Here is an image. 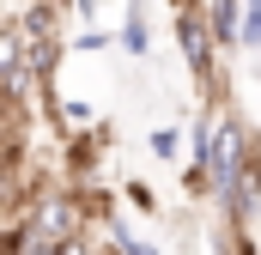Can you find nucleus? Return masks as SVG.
I'll list each match as a JSON object with an SVG mask.
<instances>
[{
	"instance_id": "nucleus-13",
	"label": "nucleus",
	"mask_w": 261,
	"mask_h": 255,
	"mask_svg": "<svg viewBox=\"0 0 261 255\" xmlns=\"http://www.w3.org/2000/svg\"><path fill=\"white\" fill-rule=\"evenodd\" d=\"M182 6H195V0H170V12H182Z\"/></svg>"
},
{
	"instance_id": "nucleus-3",
	"label": "nucleus",
	"mask_w": 261,
	"mask_h": 255,
	"mask_svg": "<svg viewBox=\"0 0 261 255\" xmlns=\"http://www.w3.org/2000/svg\"><path fill=\"white\" fill-rule=\"evenodd\" d=\"M67 18H73V12L55 6V0H31V6H18V12H12V24L24 31V43H49V37H61Z\"/></svg>"
},
{
	"instance_id": "nucleus-2",
	"label": "nucleus",
	"mask_w": 261,
	"mask_h": 255,
	"mask_svg": "<svg viewBox=\"0 0 261 255\" xmlns=\"http://www.w3.org/2000/svg\"><path fill=\"white\" fill-rule=\"evenodd\" d=\"M103 152H110V128H91V134L61 140V170H67V183H91L97 164H103Z\"/></svg>"
},
{
	"instance_id": "nucleus-14",
	"label": "nucleus",
	"mask_w": 261,
	"mask_h": 255,
	"mask_svg": "<svg viewBox=\"0 0 261 255\" xmlns=\"http://www.w3.org/2000/svg\"><path fill=\"white\" fill-rule=\"evenodd\" d=\"M55 6H67V12H73V0H55Z\"/></svg>"
},
{
	"instance_id": "nucleus-12",
	"label": "nucleus",
	"mask_w": 261,
	"mask_h": 255,
	"mask_svg": "<svg viewBox=\"0 0 261 255\" xmlns=\"http://www.w3.org/2000/svg\"><path fill=\"white\" fill-rule=\"evenodd\" d=\"M97 12H103V0H73V18H85V24H97Z\"/></svg>"
},
{
	"instance_id": "nucleus-9",
	"label": "nucleus",
	"mask_w": 261,
	"mask_h": 255,
	"mask_svg": "<svg viewBox=\"0 0 261 255\" xmlns=\"http://www.w3.org/2000/svg\"><path fill=\"white\" fill-rule=\"evenodd\" d=\"M243 49L261 55V0H243Z\"/></svg>"
},
{
	"instance_id": "nucleus-8",
	"label": "nucleus",
	"mask_w": 261,
	"mask_h": 255,
	"mask_svg": "<svg viewBox=\"0 0 261 255\" xmlns=\"http://www.w3.org/2000/svg\"><path fill=\"white\" fill-rule=\"evenodd\" d=\"M219 255H255L249 225H219Z\"/></svg>"
},
{
	"instance_id": "nucleus-7",
	"label": "nucleus",
	"mask_w": 261,
	"mask_h": 255,
	"mask_svg": "<svg viewBox=\"0 0 261 255\" xmlns=\"http://www.w3.org/2000/svg\"><path fill=\"white\" fill-rule=\"evenodd\" d=\"M146 146H152V158H164V164H182V152H189V134H182L176 122H164V128H152V140H146Z\"/></svg>"
},
{
	"instance_id": "nucleus-11",
	"label": "nucleus",
	"mask_w": 261,
	"mask_h": 255,
	"mask_svg": "<svg viewBox=\"0 0 261 255\" xmlns=\"http://www.w3.org/2000/svg\"><path fill=\"white\" fill-rule=\"evenodd\" d=\"M97 49H110V31H97V24H91V31H79V37H73V55H97Z\"/></svg>"
},
{
	"instance_id": "nucleus-5",
	"label": "nucleus",
	"mask_w": 261,
	"mask_h": 255,
	"mask_svg": "<svg viewBox=\"0 0 261 255\" xmlns=\"http://www.w3.org/2000/svg\"><path fill=\"white\" fill-rule=\"evenodd\" d=\"M116 43H122V55H128V61H146V55H152V24H146V0H128Z\"/></svg>"
},
{
	"instance_id": "nucleus-10",
	"label": "nucleus",
	"mask_w": 261,
	"mask_h": 255,
	"mask_svg": "<svg viewBox=\"0 0 261 255\" xmlns=\"http://www.w3.org/2000/svg\"><path fill=\"white\" fill-rule=\"evenodd\" d=\"M122 194H128V207H134V213H146V219L158 213V194L146 189V183H128V189H122Z\"/></svg>"
},
{
	"instance_id": "nucleus-1",
	"label": "nucleus",
	"mask_w": 261,
	"mask_h": 255,
	"mask_svg": "<svg viewBox=\"0 0 261 255\" xmlns=\"http://www.w3.org/2000/svg\"><path fill=\"white\" fill-rule=\"evenodd\" d=\"M24 225L43 237V243H73L91 231V207H85V189L79 183H43L24 207Z\"/></svg>"
},
{
	"instance_id": "nucleus-4",
	"label": "nucleus",
	"mask_w": 261,
	"mask_h": 255,
	"mask_svg": "<svg viewBox=\"0 0 261 255\" xmlns=\"http://www.w3.org/2000/svg\"><path fill=\"white\" fill-rule=\"evenodd\" d=\"M200 6H206V24H213L219 49L237 55L243 49V0H200Z\"/></svg>"
},
{
	"instance_id": "nucleus-6",
	"label": "nucleus",
	"mask_w": 261,
	"mask_h": 255,
	"mask_svg": "<svg viewBox=\"0 0 261 255\" xmlns=\"http://www.w3.org/2000/svg\"><path fill=\"white\" fill-rule=\"evenodd\" d=\"M91 128H103L97 122V104H85V97H61V110H55V140H73V134H91Z\"/></svg>"
}]
</instances>
